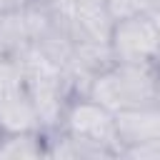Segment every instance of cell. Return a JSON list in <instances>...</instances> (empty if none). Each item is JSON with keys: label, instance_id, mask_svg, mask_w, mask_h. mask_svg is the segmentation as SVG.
<instances>
[{"label": "cell", "instance_id": "6da1fadb", "mask_svg": "<svg viewBox=\"0 0 160 160\" xmlns=\"http://www.w3.org/2000/svg\"><path fill=\"white\" fill-rule=\"evenodd\" d=\"M155 88H158V75L152 65L112 62L110 68L90 78L85 95L105 105L108 110L120 112V110H130L140 105H152Z\"/></svg>", "mask_w": 160, "mask_h": 160}, {"label": "cell", "instance_id": "7a4b0ae2", "mask_svg": "<svg viewBox=\"0 0 160 160\" xmlns=\"http://www.w3.org/2000/svg\"><path fill=\"white\" fill-rule=\"evenodd\" d=\"M108 45L115 62L152 65L160 52V32L150 15H130L112 20Z\"/></svg>", "mask_w": 160, "mask_h": 160}, {"label": "cell", "instance_id": "3957f363", "mask_svg": "<svg viewBox=\"0 0 160 160\" xmlns=\"http://www.w3.org/2000/svg\"><path fill=\"white\" fill-rule=\"evenodd\" d=\"M115 128H118L120 150L128 145L160 140V108L152 102V105L120 110L115 112Z\"/></svg>", "mask_w": 160, "mask_h": 160}, {"label": "cell", "instance_id": "277c9868", "mask_svg": "<svg viewBox=\"0 0 160 160\" xmlns=\"http://www.w3.org/2000/svg\"><path fill=\"white\" fill-rule=\"evenodd\" d=\"M0 130L2 132L42 130L38 110L30 100L25 82H18V85L0 92Z\"/></svg>", "mask_w": 160, "mask_h": 160}, {"label": "cell", "instance_id": "5b68a950", "mask_svg": "<svg viewBox=\"0 0 160 160\" xmlns=\"http://www.w3.org/2000/svg\"><path fill=\"white\" fill-rule=\"evenodd\" d=\"M28 158H48L45 130L0 135V160H28Z\"/></svg>", "mask_w": 160, "mask_h": 160}, {"label": "cell", "instance_id": "8992f818", "mask_svg": "<svg viewBox=\"0 0 160 160\" xmlns=\"http://www.w3.org/2000/svg\"><path fill=\"white\" fill-rule=\"evenodd\" d=\"M105 10L110 20H120L130 15H152L155 10H160V0H108Z\"/></svg>", "mask_w": 160, "mask_h": 160}, {"label": "cell", "instance_id": "52a82bcc", "mask_svg": "<svg viewBox=\"0 0 160 160\" xmlns=\"http://www.w3.org/2000/svg\"><path fill=\"white\" fill-rule=\"evenodd\" d=\"M22 82V68L18 58H0V92Z\"/></svg>", "mask_w": 160, "mask_h": 160}, {"label": "cell", "instance_id": "ba28073f", "mask_svg": "<svg viewBox=\"0 0 160 160\" xmlns=\"http://www.w3.org/2000/svg\"><path fill=\"white\" fill-rule=\"evenodd\" d=\"M120 158H132V160H160V140L140 142V145H128V148L120 150Z\"/></svg>", "mask_w": 160, "mask_h": 160}, {"label": "cell", "instance_id": "9c48e42d", "mask_svg": "<svg viewBox=\"0 0 160 160\" xmlns=\"http://www.w3.org/2000/svg\"><path fill=\"white\" fill-rule=\"evenodd\" d=\"M30 5V0H0V15L5 12H18V10H25Z\"/></svg>", "mask_w": 160, "mask_h": 160}, {"label": "cell", "instance_id": "30bf717a", "mask_svg": "<svg viewBox=\"0 0 160 160\" xmlns=\"http://www.w3.org/2000/svg\"><path fill=\"white\" fill-rule=\"evenodd\" d=\"M108 0H70L72 8H105Z\"/></svg>", "mask_w": 160, "mask_h": 160}, {"label": "cell", "instance_id": "8fae6325", "mask_svg": "<svg viewBox=\"0 0 160 160\" xmlns=\"http://www.w3.org/2000/svg\"><path fill=\"white\" fill-rule=\"evenodd\" d=\"M152 70H155V75H158V80H160V52H158V58L152 60Z\"/></svg>", "mask_w": 160, "mask_h": 160}, {"label": "cell", "instance_id": "7c38bea8", "mask_svg": "<svg viewBox=\"0 0 160 160\" xmlns=\"http://www.w3.org/2000/svg\"><path fill=\"white\" fill-rule=\"evenodd\" d=\"M150 18H152V22H155V28H158V32H160V10H155Z\"/></svg>", "mask_w": 160, "mask_h": 160}, {"label": "cell", "instance_id": "4fadbf2b", "mask_svg": "<svg viewBox=\"0 0 160 160\" xmlns=\"http://www.w3.org/2000/svg\"><path fill=\"white\" fill-rule=\"evenodd\" d=\"M32 5H52V2H58V0H30Z\"/></svg>", "mask_w": 160, "mask_h": 160}, {"label": "cell", "instance_id": "5bb4252c", "mask_svg": "<svg viewBox=\"0 0 160 160\" xmlns=\"http://www.w3.org/2000/svg\"><path fill=\"white\" fill-rule=\"evenodd\" d=\"M155 105L160 108V80H158V88H155Z\"/></svg>", "mask_w": 160, "mask_h": 160}, {"label": "cell", "instance_id": "9a60e30c", "mask_svg": "<svg viewBox=\"0 0 160 160\" xmlns=\"http://www.w3.org/2000/svg\"><path fill=\"white\" fill-rule=\"evenodd\" d=\"M0 135H2V130H0Z\"/></svg>", "mask_w": 160, "mask_h": 160}]
</instances>
